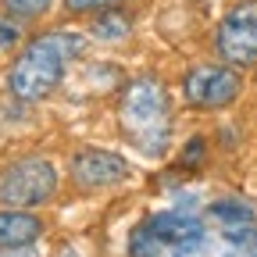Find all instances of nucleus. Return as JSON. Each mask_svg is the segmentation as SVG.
<instances>
[{
    "label": "nucleus",
    "mask_w": 257,
    "mask_h": 257,
    "mask_svg": "<svg viewBox=\"0 0 257 257\" xmlns=\"http://www.w3.org/2000/svg\"><path fill=\"white\" fill-rule=\"evenodd\" d=\"M43 218L29 214L25 207H0V250H15V246H32L43 236Z\"/></svg>",
    "instance_id": "obj_7"
},
{
    "label": "nucleus",
    "mask_w": 257,
    "mask_h": 257,
    "mask_svg": "<svg viewBox=\"0 0 257 257\" xmlns=\"http://www.w3.org/2000/svg\"><path fill=\"white\" fill-rule=\"evenodd\" d=\"M239 93H243V79L232 64H197L182 79L186 104L200 107V111H221V107L236 104Z\"/></svg>",
    "instance_id": "obj_4"
},
{
    "label": "nucleus",
    "mask_w": 257,
    "mask_h": 257,
    "mask_svg": "<svg viewBox=\"0 0 257 257\" xmlns=\"http://www.w3.org/2000/svg\"><path fill=\"white\" fill-rule=\"evenodd\" d=\"M207 214H211L214 221H221V229H232V225H250V221H257V218H253V207H246L243 200H214V204L207 207Z\"/></svg>",
    "instance_id": "obj_10"
},
{
    "label": "nucleus",
    "mask_w": 257,
    "mask_h": 257,
    "mask_svg": "<svg viewBox=\"0 0 257 257\" xmlns=\"http://www.w3.org/2000/svg\"><path fill=\"white\" fill-rule=\"evenodd\" d=\"M118 0H64V11L68 15H89V11H104V8H114Z\"/></svg>",
    "instance_id": "obj_15"
},
{
    "label": "nucleus",
    "mask_w": 257,
    "mask_h": 257,
    "mask_svg": "<svg viewBox=\"0 0 257 257\" xmlns=\"http://www.w3.org/2000/svg\"><path fill=\"white\" fill-rule=\"evenodd\" d=\"M61 257H79V253H75V250H64V253H61Z\"/></svg>",
    "instance_id": "obj_18"
},
{
    "label": "nucleus",
    "mask_w": 257,
    "mask_h": 257,
    "mask_svg": "<svg viewBox=\"0 0 257 257\" xmlns=\"http://www.w3.org/2000/svg\"><path fill=\"white\" fill-rule=\"evenodd\" d=\"M204 161H207V140H204V136H193V140L182 147L179 165H182V168H200Z\"/></svg>",
    "instance_id": "obj_12"
},
{
    "label": "nucleus",
    "mask_w": 257,
    "mask_h": 257,
    "mask_svg": "<svg viewBox=\"0 0 257 257\" xmlns=\"http://www.w3.org/2000/svg\"><path fill=\"white\" fill-rule=\"evenodd\" d=\"M157 246H161V243H157V236L147 229V225L133 236V257H154V253H157Z\"/></svg>",
    "instance_id": "obj_14"
},
{
    "label": "nucleus",
    "mask_w": 257,
    "mask_h": 257,
    "mask_svg": "<svg viewBox=\"0 0 257 257\" xmlns=\"http://www.w3.org/2000/svg\"><path fill=\"white\" fill-rule=\"evenodd\" d=\"M0 257H40L32 246H15V250H0Z\"/></svg>",
    "instance_id": "obj_17"
},
{
    "label": "nucleus",
    "mask_w": 257,
    "mask_h": 257,
    "mask_svg": "<svg viewBox=\"0 0 257 257\" xmlns=\"http://www.w3.org/2000/svg\"><path fill=\"white\" fill-rule=\"evenodd\" d=\"M68 175L79 189H107V186H118L121 179H128V161L114 150H100V147H86V150H75L72 154V165H68Z\"/></svg>",
    "instance_id": "obj_6"
},
{
    "label": "nucleus",
    "mask_w": 257,
    "mask_h": 257,
    "mask_svg": "<svg viewBox=\"0 0 257 257\" xmlns=\"http://www.w3.org/2000/svg\"><path fill=\"white\" fill-rule=\"evenodd\" d=\"M118 121L125 140L147 157H161L172 136V104H168V89L157 79H136L121 93V107Z\"/></svg>",
    "instance_id": "obj_2"
},
{
    "label": "nucleus",
    "mask_w": 257,
    "mask_h": 257,
    "mask_svg": "<svg viewBox=\"0 0 257 257\" xmlns=\"http://www.w3.org/2000/svg\"><path fill=\"white\" fill-rule=\"evenodd\" d=\"M214 50L232 68L257 64V0H246L221 18L214 32Z\"/></svg>",
    "instance_id": "obj_5"
},
{
    "label": "nucleus",
    "mask_w": 257,
    "mask_h": 257,
    "mask_svg": "<svg viewBox=\"0 0 257 257\" xmlns=\"http://www.w3.org/2000/svg\"><path fill=\"white\" fill-rule=\"evenodd\" d=\"M15 43H18V25L8 15V18H0V47H15Z\"/></svg>",
    "instance_id": "obj_16"
},
{
    "label": "nucleus",
    "mask_w": 257,
    "mask_h": 257,
    "mask_svg": "<svg viewBox=\"0 0 257 257\" xmlns=\"http://www.w3.org/2000/svg\"><path fill=\"white\" fill-rule=\"evenodd\" d=\"M86 40L79 32H47L36 36L11 64L8 72V89L15 93V100L22 104H40L61 86L68 61L82 57Z\"/></svg>",
    "instance_id": "obj_1"
},
{
    "label": "nucleus",
    "mask_w": 257,
    "mask_h": 257,
    "mask_svg": "<svg viewBox=\"0 0 257 257\" xmlns=\"http://www.w3.org/2000/svg\"><path fill=\"white\" fill-rule=\"evenodd\" d=\"M89 32L96 40H104V43H121V40H128V32H133V18L125 11H118V8H104L93 18Z\"/></svg>",
    "instance_id": "obj_9"
},
{
    "label": "nucleus",
    "mask_w": 257,
    "mask_h": 257,
    "mask_svg": "<svg viewBox=\"0 0 257 257\" xmlns=\"http://www.w3.org/2000/svg\"><path fill=\"white\" fill-rule=\"evenodd\" d=\"M0 8H4L15 22H32L40 18L54 8V0H0Z\"/></svg>",
    "instance_id": "obj_11"
},
{
    "label": "nucleus",
    "mask_w": 257,
    "mask_h": 257,
    "mask_svg": "<svg viewBox=\"0 0 257 257\" xmlns=\"http://www.w3.org/2000/svg\"><path fill=\"white\" fill-rule=\"evenodd\" d=\"M225 236H229V243H236L239 250L257 253V221H250V225H232V229H225Z\"/></svg>",
    "instance_id": "obj_13"
},
{
    "label": "nucleus",
    "mask_w": 257,
    "mask_h": 257,
    "mask_svg": "<svg viewBox=\"0 0 257 257\" xmlns=\"http://www.w3.org/2000/svg\"><path fill=\"white\" fill-rule=\"evenodd\" d=\"M57 193V168L47 157L29 154L0 172V204L4 207H40Z\"/></svg>",
    "instance_id": "obj_3"
},
{
    "label": "nucleus",
    "mask_w": 257,
    "mask_h": 257,
    "mask_svg": "<svg viewBox=\"0 0 257 257\" xmlns=\"http://www.w3.org/2000/svg\"><path fill=\"white\" fill-rule=\"evenodd\" d=\"M147 229L157 236V243L165 246H193L204 239V225L189 214H175V211H161L147 221Z\"/></svg>",
    "instance_id": "obj_8"
}]
</instances>
